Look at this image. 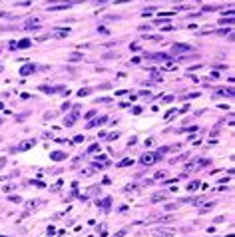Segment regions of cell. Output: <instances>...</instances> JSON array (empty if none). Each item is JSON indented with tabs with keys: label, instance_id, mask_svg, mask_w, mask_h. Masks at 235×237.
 <instances>
[{
	"label": "cell",
	"instance_id": "11",
	"mask_svg": "<svg viewBox=\"0 0 235 237\" xmlns=\"http://www.w3.org/2000/svg\"><path fill=\"white\" fill-rule=\"evenodd\" d=\"M163 197H166V195H163V193H156V195H154V199H151V201H161Z\"/></svg>",
	"mask_w": 235,
	"mask_h": 237
},
{
	"label": "cell",
	"instance_id": "17",
	"mask_svg": "<svg viewBox=\"0 0 235 237\" xmlns=\"http://www.w3.org/2000/svg\"><path fill=\"white\" fill-rule=\"evenodd\" d=\"M4 164H6V159L2 158V159H0V168H4Z\"/></svg>",
	"mask_w": 235,
	"mask_h": 237
},
{
	"label": "cell",
	"instance_id": "6",
	"mask_svg": "<svg viewBox=\"0 0 235 237\" xmlns=\"http://www.w3.org/2000/svg\"><path fill=\"white\" fill-rule=\"evenodd\" d=\"M30 46H32L30 40H20L18 44H16V48H30Z\"/></svg>",
	"mask_w": 235,
	"mask_h": 237
},
{
	"label": "cell",
	"instance_id": "16",
	"mask_svg": "<svg viewBox=\"0 0 235 237\" xmlns=\"http://www.w3.org/2000/svg\"><path fill=\"white\" fill-rule=\"evenodd\" d=\"M10 201H14V203H18V201H20V197H18V195H12V197H10Z\"/></svg>",
	"mask_w": 235,
	"mask_h": 237
},
{
	"label": "cell",
	"instance_id": "1",
	"mask_svg": "<svg viewBox=\"0 0 235 237\" xmlns=\"http://www.w3.org/2000/svg\"><path fill=\"white\" fill-rule=\"evenodd\" d=\"M191 50H193V48L187 46V44H176V46H173V52H176V54H187Z\"/></svg>",
	"mask_w": 235,
	"mask_h": 237
},
{
	"label": "cell",
	"instance_id": "12",
	"mask_svg": "<svg viewBox=\"0 0 235 237\" xmlns=\"http://www.w3.org/2000/svg\"><path fill=\"white\" fill-rule=\"evenodd\" d=\"M88 152H90V154H94V152H100V145H98V144H94V145H92V148L88 149Z\"/></svg>",
	"mask_w": 235,
	"mask_h": 237
},
{
	"label": "cell",
	"instance_id": "9",
	"mask_svg": "<svg viewBox=\"0 0 235 237\" xmlns=\"http://www.w3.org/2000/svg\"><path fill=\"white\" fill-rule=\"evenodd\" d=\"M70 60H72V62H78V60H82V54H72V56H70Z\"/></svg>",
	"mask_w": 235,
	"mask_h": 237
},
{
	"label": "cell",
	"instance_id": "3",
	"mask_svg": "<svg viewBox=\"0 0 235 237\" xmlns=\"http://www.w3.org/2000/svg\"><path fill=\"white\" fill-rule=\"evenodd\" d=\"M156 237H173V233L169 229H161V231H156Z\"/></svg>",
	"mask_w": 235,
	"mask_h": 237
},
{
	"label": "cell",
	"instance_id": "4",
	"mask_svg": "<svg viewBox=\"0 0 235 237\" xmlns=\"http://www.w3.org/2000/svg\"><path fill=\"white\" fill-rule=\"evenodd\" d=\"M147 58H151V60H169L167 54H151V56H147Z\"/></svg>",
	"mask_w": 235,
	"mask_h": 237
},
{
	"label": "cell",
	"instance_id": "14",
	"mask_svg": "<svg viewBox=\"0 0 235 237\" xmlns=\"http://www.w3.org/2000/svg\"><path fill=\"white\" fill-rule=\"evenodd\" d=\"M108 122V118H100V120H98L96 124H98V126H102V124H106Z\"/></svg>",
	"mask_w": 235,
	"mask_h": 237
},
{
	"label": "cell",
	"instance_id": "13",
	"mask_svg": "<svg viewBox=\"0 0 235 237\" xmlns=\"http://www.w3.org/2000/svg\"><path fill=\"white\" fill-rule=\"evenodd\" d=\"M118 136H120V134L114 132V134H110V136H108V139H118Z\"/></svg>",
	"mask_w": 235,
	"mask_h": 237
},
{
	"label": "cell",
	"instance_id": "5",
	"mask_svg": "<svg viewBox=\"0 0 235 237\" xmlns=\"http://www.w3.org/2000/svg\"><path fill=\"white\" fill-rule=\"evenodd\" d=\"M34 66H32V64H30V66H24L22 70H20V74H22V76H28V74H32V72H34Z\"/></svg>",
	"mask_w": 235,
	"mask_h": 237
},
{
	"label": "cell",
	"instance_id": "2",
	"mask_svg": "<svg viewBox=\"0 0 235 237\" xmlns=\"http://www.w3.org/2000/svg\"><path fill=\"white\" fill-rule=\"evenodd\" d=\"M32 145H34V139H24V142L18 144V152H26V149H30Z\"/></svg>",
	"mask_w": 235,
	"mask_h": 237
},
{
	"label": "cell",
	"instance_id": "18",
	"mask_svg": "<svg viewBox=\"0 0 235 237\" xmlns=\"http://www.w3.org/2000/svg\"><path fill=\"white\" fill-rule=\"evenodd\" d=\"M18 4H30V0H20Z\"/></svg>",
	"mask_w": 235,
	"mask_h": 237
},
{
	"label": "cell",
	"instance_id": "10",
	"mask_svg": "<svg viewBox=\"0 0 235 237\" xmlns=\"http://www.w3.org/2000/svg\"><path fill=\"white\" fill-rule=\"evenodd\" d=\"M197 187H199V181H193V184H189V185H187V189L193 191V189H197Z\"/></svg>",
	"mask_w": 235,
	"mask_h": 237
},
{
	"label": "cell",
	"instance_id": "15",
	"mask_svg": "<svg viewBox=\"0 0 235 237\" xmlns=\"http://www.w3.org/2000/svg\"><path fill=\"white\" fill-rule=\"evenodd\" d=\"M219 24H233V20H231V18H227V20H221Z\"/></svg>",
	"mask_w": 235,
	"mask_h": 237
},
{
	"label": "cell",
	"instance_id": "8",
	"mask_svg": "<svg viewBox=\"0 0 235 237\" xmlns=\"http://www.w3.org/2000/svg\"><path fill=\"white\" fill-rule=\"evenodd\" d=\"M64 158H66V154H60V152L52 154V159H64Z\"/></svg>",
	"mask_w": 235,
	"mask_h": 237
},
{
	"label": "cell",
	"instance_id": "7",
	"mask_svg": "<svg viewBox=\"0 0 235 237\" xmlns=\"http://www.w3.org/2000/svg\"><path fill=\"white\" fill-rule=\"evenodd\" d=\"M134 164V159H122L120 161V168H128V165H132Z\"/></svg>",
	"mask_w": 235,
	"mask_h": 237
}]
</instances>
